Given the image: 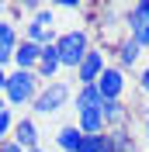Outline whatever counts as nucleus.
I'll return each instance as SVG.
<instances>
[{
    "mask_svg": "<svg viewBox=\"0 0 149 152\" xmlns=\"http://www.w3.org/2000/svg\"><path fill=\"white\" fill-rule=\"evenodd\" d=\"M38 59H42V45L21 38L18 48H14V69H24V73H35L38 69Z\"/></svg>",
    "mask_w": 149,
    "mask_h": 152,
    "instance_id": "nucleus-7",
    "label": "nucleus"
},
{
    "mask_svg": "<svg viewBox=\"0 0 149 152\" xmlns=\"http://www.w3.org/2000/svg\"><path fill=\"white\" fill-rule=\"evenodd\" d=\"M108 66H111V62H108V52H104V45H94L90 52H87V59L80 62V69H76V83H80V86H94Z\"/></svg>",
    "mask_w": 149,
    "mask_h": 152,
    "instance_id": "nucleus-5",
    "label": "nucleus"
},
{
    "mask_svg": "<svg viewBox=\"0 0 149 152\" xmlns=\"http://www.w3.org/2000/svg\"><path fill=\"white\" fill-rule=\"evenodd\" d=\"M0 152H24V149H21V145H18V142H10V138H7V142L0 145Z\"/></svg>",
    "mask_w": 149,
    "mask_h": 152,
    "instance_id": "nucleus-22",
    "label": "nucleus"
},
{
    "mask_svg": "<svg viewBox=\"0 0 149 152\" xmlns=\"http://www.w3.org/2000/svg\"><path fill=\"white\" fill-rule=\"evenodd\" d=\"M56 48H59V62H63V69H80V62H83L87 52L94 48V35H90V28L59 31Z\"/></svg>",
    "mask_w": 149,
    "mask_h": 152,
    "instance_id": "nucleus-1",
    "label": "nucleus"
},
{
    "mask_svg": "<svg viewBox=\"0 0 149 152\" xmlns=\"http://www.w3.org/2000/svg\"><path fill=\"white\" fill-rule=\"evenodd\" d=\"M0 10H4V7H0Z\"/></svg>",
    "mask_w": 149,
    "mask_h": 152,
    "instance_id": "nucleus-27",
    "label": "nucleus"
},
{
    "mask_svg": "<svg viewBox=\"0 0 149 152\" xmlns=\"http://www.w3.org/2000/svg\"><path fill=\"white\" fill-rule=\"evenodd\" d=\"M80 142H83V132H80L76 124H63V128L56 132L59 152H76V149H80Z\"/></svg>",
    "mask_w": 149,
    "mask_h": 152,
    "instance_id": "nucleus-14",
    "label": "nucleus"
},
{
    "mask_svg": "<svg viewBox=\"0 0 149 152\" xmlns=\"http://www.w3.org/2000/svg\"><path fill=\"white\" fill-rule=\"evenodd\" d=\"M14 121H18V118H14V111H10V107L0 114V145L10 138V132H14Z\"/></svg>",
    "mask_w": 149,
    "mask_h": 152,
    "instance_id": "nucleus-16",
    "label": "nucleus"
},
{
    "mask_svg": "<svg viewBox=\"0 0 149 152\" xmlns=\"http://www.w3.org/2000/svg\"><path fill=\"white\" fill-rule=\"evenodd\" d=\"M101 114H104V124H108V132H111V128H128L132 107L125 104V100H104V104H101Z\"/></svg>",
    "mask_w": 149,
    "mask_h": 152,
    "instance_id": "nucleus-10",
    "label": "nucleus"
},
{
    "mask_svg": "<svg viewBox=\"0 0 149 152\" xmlns=\"http://www.w3.org/2000/svg\"><path fill=\"white\" fill-rule=\"evenodd\" d=\"M104 152H139V138L128 128H111L104 132Z\"/></svg>",
    "mask_w": 149,
    "mask_h": 152,
    "instance_id": "nucleus-8",
    "label": "nucleus"
},
{
    "mask_svg": "<svg viewBox=\"0 0 149 152\" xmlns=\"http://www.w3.org/2000/svg\"><path fill=\"white\" fill-rule=\"evenodd\" d=\"M28 42H35V45H56V10L52 7H42L35 14V18H28V24H24V35Z\"/></svg>",
    "mask_w": 149,
    "mask_h": 152,
    "instance_id": "nucleus-4",
    "label": "nucleus"
},
{
    "mask_svg": "<svg viewBox=\"0 0 149 152\" xmlns=\"http://www.w3.org/2000/svg\"><path fill=\"white\" fill-rule=\"evenodd\" d=\"M10 142H18L24 152L38 149V124L31 121V118H18V121H14V132H10Z\"/></svg>",
    "mask_w": 149,
    "mask_h": 152,
    "instance_id": "nucleus-11",
    "label": "nucleus"
},
{
    "mask_svg": "<svg viewBox=\"0 0 149 152\" xmlns=\"http://www.w3.org/2000/svg\"><path fill=\"white\" fill-rule=\"evenodd\" d=\"M31 152H45V149H42V145H38V149H31Z\"/></svg>",
    "mask_w": 149,
    "mask_h": 152,
    "instance_id": "nucleus-26",
    "label": "nucleus"
},
{
    "mask_svg": "<svg viewBox=\"0 0 149 152\" xmlns=\"http://www.w3.org/2000/svg\"><path fill=\"white\" fill-rule=\"evenodd\" d=\"M69 100H73L69 83H66V80H56V83H45L42 90H38L31 111H35V114H59L66 104H69Z\"/></svg>",
    "mask_w": 149,
    "mask_h": 152,
    "instance_id": "nucleus-3",
    "label": "nucleus"
},
{
    "mask_svg": "<svg viewBox=\"0 0 149 152\" xmlns=\"http://www.w3.org/2000/svg\"><path fill=\"white\" fill-rule=\"evenodd\" d=\"M114 59H118V69H121V73H125V69H135V66H139V59H142L139 42H135L132 35H125L118 45H114Z\"/></svg>",
    "mask_w": 149,
    "mask_h": 152,
    "instance_id": "nucleus-9",
    "label": "nucleus"
},
{
    "mask_svg": "<svg viewBox=\"0 0 149 152\" xmlns=\"http://www.w3.org/2000/svg\"><path fill=\"white\" fill-rule=\"evenodd\" d=\"M4 111H7V104H4V97H0V114H4Z\"/></svg>",
    "mask_w": 149,
    "mask_h": 152,
    "instance_id": "nucleus-25",
    "label": "nucleus"
},
{
    "mask_svg": "<svg viewBox=\"0 0 149 152\" xmlns=\"http://www.w3.org/2000/svg\"><path fill=\"white\" fill-rule=\"evenodd\" d=\"M101 94H97V86H80L73 94V107L76 111H90V107H101Z\"/></svg>",
    "mask_w": 149,
    "mask_h": 152,
    "instance_id": "nucleus-15",
    "label": "nucleus"
},
{
    "mask_svg": "<svg viewBox=\"0 0 149 152\" xmlns=\"http://www.w3.org/2000/svg\"><path fill=\"white\" fill-rule=\"evenodd\" d=\"M76 128L83 135H104L108 124H104V114L101 107H90V111H76Z\"/></svg>",
    "mask_w": 149,
    "mask_h": 152,
    "instance_id": "nucleus-13",
    "label": "nucleus"
},
{
    "mask_svg": "<svg viewBox=\"0 0 149 152\" xmlns=\"http://www.w3.org/2000/svg\"><path fill=\"white\" fill-rule=\"evenodd\" d=\"M4 86H7V69L0 66V97H4Z\"/></svg>",
    "mask_w": 149,
    "mask_h": 152,
    "instance_id": "nucleus-24",
    "label": "nucleus"
},
{
    "mask_svg": "<svg viewBox=\"0 0 149 152\" xmlns=\"http://www.w3.org/2000/svg\"><path fill=\"white\" fill-rule=\"evenodd\" d=\"M18 28H14V21H4L0 18V66H7L14 62V48H18Z\"/></svg>",
    "mask_w": 149,
    "mask_h": 152,
    "instance_id": "nucleus-12",
    "label": "nucleus"
},
{
    "mask_svg": "<svg viewBox=\"0 0 149 152\" xmlns=\"http://www.w3.org/2000/svg\"><path fill=\"white\" fill-rule=\"evenodd\" d=\"M76 152H104V135H83Z\"/></svg>",
    "mask_w": 149,
    "mask_h": 152,
    "instance_id": "nucleus-17",
    "label": "nucleus"
},
{
    "mask_svg": "<svg viewBox=\"0 0 149 152\" xmlns=\"http://www.w3.org/2000/svg\"><path fill=\"white\" fill-rule=\"evenodd\" d=\"M142 142L149 145V118H142Z\"/></svg>",
    "mask_w": 149,
    "mask_h": 152,
    "instance_id": "nucleus-23",
    "label": "nucleus"
},
{
    "mask_svg": "<svg viewBox=\"0 0 149 152\" xmlns=\"http://www.w3.org/2000/svg\"><path fill=\"white\" fill-rule=\"evenodd\" d=\"M139 90L149 97V66H142V69H139Z\"/></svg>",
    "mask_w": 149,
    "mask_h": 152,
    "instance_id": "nucleus-20",
    "label": "nucleus"
},
{
    "mask_svg": "<svg viewBox=\"0 0 149 152\" xmlns=\"http://www.w3.org/2000/svg\"><path fill=\"white\" fill-rule=\"evenodd\" d=\"M132 38H135V42H139V48L146 52V48H149V24H146V28H139V31H135Z\"/></svg>",
    "mask_w": 149,
    "mask_h": 152,
    "instance_id": "nucleus-19",
    "label": "nucleus"
},
{
    "mask_svg": "<svg viewBox=\"0 0 149 152\" xmlns=\"http://www.w3.org/2000/svg\"><path fill=\"white\" fill-rule=\"evenodd\" d=\"M38 90H42V80H38L35 73L14 69V73H7V86H4V104H7V107H24V104H35Z\"/></svg>",
    "mask_w": 149,
    "mask_h": 152,
    "instance_id": "nucleus-2",
    "label": "nucleus"
},
{
    "mask_svg": "<svg viewBox=\"0 0 149 152\" xmlns=\"http://www.w3.org/2000/svg\"><path fill=\"white\" fill-rule=\"evenodd\" d=\"M38 62H59V48L56 45H42V59H38ZM59 66H63V62H59Z\"/></svg>",
    "mask_w": 149,
    "mask_h": 152,
    "instance_id": "nucleus-18",
    "label": "nucleus"
},
{
    "mask_svg": "<svg viewBox=\"0 0 149 152\" xmlns=\"http://www.w3.org/2000/svg\"><path fill=\"white\" fill-rule=\"evenodd\" d=\"M94 86H97L101 100H121V97H125V86H128V80H125V73H121L118 66H108Z\"/></svg>",
    "mask_w": 149,
    "mask_h": 152,
    "instance_id": "nucleus-6",
    "label": "nucleus"
},
{
    "mask_svg": "<svg viewBox=\"0 0 149 152\" xmlns=\"http://www.w3.org/2000/svg\"><path fill=\"white\" fill-rule=\"evenodd\" d=\"M56 7L59 10H83V4H76V0H59Z\"/></svg>",
    "mask_w": 149,
    "mask_h": 152,
    "instance_id": "nucleus-21",
    "label": "nucleus"
}]
</instances>
